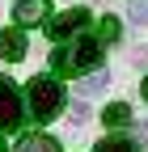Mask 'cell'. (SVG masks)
<instances>
[{"label": "cell", "mask_w": 148, "mask_h": 152, "mask_svg": "<svg viewBox=\"0 0 148 152\" xmlns=\"http://www.w3.org/2000/svg\"><path fill=\"white\" fill-rule=\"evenodd\" d=\"M102 64V42L97 38H76L72 47H55L51 51V68L59 72V76H76V72H89V68H97Z\"/></svg>", "instance_id": "6da1fadb"}, {"label": "cell", "mask_w": 148, "mask_h": 152, "mask_svg": "<svg viewBox=\"0 0 148 152\" xmlns=\"http://www.w3.org/2000/svg\"><path fill=\"white\" fill-rule=\"evenodd\" d=\"M26 102H30V110H34L38 123H51L55 114L64 110V85L55 80V76H34L30 89H26Z\"/></svg>", "instance_id": "7a4b0ae2"}, {"label": "cell", "mask_w": 148, "mask_h": 152, "mask_svg": "<svg viewBox=\"0 0 148 152\" xmlns=\"http://www.w3.org/2000/svg\"><path fill=\"white\" fill-rule=\"evenodd\" d=\"M85 118H89V110H85V106L76 102V106H72V123H85Z\"/></svg>", "instance_id": "4fadbf2b"}, {"label": "cell", "mask_w": 148, "mask_h": 152, "mask_svg": "<svg viewBox=\"0 0 148 152\" xmlns=\"http://www.w3.org/2000/svg\"><path fill=\"white\" fill-rule=\"evenodd\" d=\"M119 38V17H102V26H97V42H114Z\"/></svg>", "instance_id": "30bf717a"}, {"label": "cell", "mask_w": 148, "mask_h": 152, "mask_svg": "<svg viewBox=\"0 0 148 152\" xmlns=\"http://www.w3.org/2000/svg\"><path fill=\"white\" fill-rule=\"evenodd\" d=\"M26 34H21V26H13V30H4L0 34V55H4L9 64H17V59H26Z\"/></svg>", "instance_id": "8992f818"}, {"label": "cell", "mask_w": 148, "mask_h": 152, "mask_svg": "<svg viewBox=\"0 0 148 152\" xmlns=\"http://www.w3.org/2000/svg\"><path fill=\"white\" fill-rule=\"evenodd\" d=\"M102 89H106V72H93V76L81 80V93H85V97H89V93H102Z\"/></svg>", "instance_id": "8fae6325"}, {"label": "cell", "mask_w": 148, "mask_h": 152, "mask_svg": "<svg viewBox=\"0 0 148 152\" xmlns=\"http://www.w3.org/2000/svg\"><path fill=\"white\" fill-rule=\"evenodd\" d=\"M97 152H136V144H131V140H123V135H110V140L97 144Z\"/></svg>", "instance_id": "9c48e42d"}, {"label": "cell", "mask_w": 148, "mask_h": 152, "mask_svg": "<svg viewBox=\"0 0 148 152\" xmlns=\"http://www.w3.org/2000/svg\"><path fill=\"white\" fill-rule=\"evenodd\" d=\"M21 127V89L9 76H0V131Z\"/></svg>", "instance_id": "3957f363"}, {"label": "cell", "mask_w": 148, "mask_h": 152, "mask_svg": "<svg viewBox=\"0 0 148 152\" xmlns=\"http://www.w3.org/2000/svg\"><path fill=\"white\" fill-rule=\"evenodd\" d=\"M85 26H89V13H85V9H68V13H59V17H51L47 34H51V42H64V38H72V34L85 30Z\"/></svg>", "instance_id": "277c9868"}, {"label": "cell", "mask_w": 148, "mask_h": 152, "mask_svg": "<svg viewBox=\"0 0 148 152\" xmlns=\"http://www.w3.org/2000/svg\"><path fill=\"white\" fill-rule=\"evenodd\" d=\"M0 152H4V144H0Z\"/></svg>", "instance_id": "9a60e30c"}, {"label": "cell", "mask_w": 148, "mask_h": 152, "mask_svg": "<svg viewBox=\"0 0 148 152\" xmlns=\"http://www.w3.org/2000/svg\"><path fill=\"white\" fill-rule=\"evenodd\" d=\"M47 13H51V0H17L13 4L17 26H38V21H47Z\"/></svg>", "instance_id": "5b68a950"}, {"label": "cell", "mask_w": 148, "mask_h": 152, "mask_svg": "<svg viewBox=\"0 0 148 152\" xmlns=\"http://www.w3.org/2000/svg\"><path fill=\"white\" fill-rule=\"evenodd\" d=\"M144 97H148V80H144Z\"/></svg>", "instance_id": "5bb4252c"}, {"label": "cell", "mask_w": 148, "mask_h": 152, "mask_svg": "<svg viewBox=\"0 0 148 152\" xmlns=\"http://www.w3.org/2000/svg\"><path fill=\"white\" fill-rule=\"evenodd\" d=\"M106 123H110V127H127V123H131V110H127V102L106 106Z\"/></svg>", "instance_id": "ba28073f"}, {"label": "cell", "mask_w": 148, "mask_h": 152, "mask_svg": "<svg viewBox=\"0 0 148 152\" xmlns=\"http://www.w3.org/2000/svg\"><path fill=\"white\" fill-rule=\"evenodd\" d=\"M13 152H59V144H55V135H21Z\"/></svg>", "instance_id": "52a82bcc"}, {"label": "cell", "mask_w": 148, "mask_h": 152, "mask_svg": "<svg viewBox=\"0 0 148 152\" xmlns=\"http://www.w3.org/2000/svg\"><path fill=\"white\" fill-rule=\"evenodd\" d=\"M131 17H136V21H148V0H136V4H131Z\"/></svg>", "instance_id": "7c38bea8"}]
</instances>
